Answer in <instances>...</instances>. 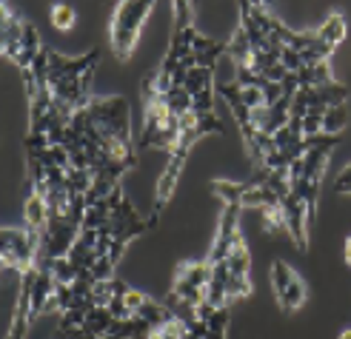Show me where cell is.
<instances>
[{
    "label": "cell",
    "mask_w": 351,
    "mask_h": 339,
    "mask_svg": "<svg viewBox=\"0 0 351 339\" xmlns=\"http://www.w3.org/2000/svg\"><path fill=\"white\" fill-rule=\"evenodd\" d=\"M149 228H152V223H143V220H140V217H137V211H134V205L129 203L126 194H123L120 203H117L114 211H112V223H109V228H103V231H106V234L114 240L109 260L117 265V262L123 260V251H126V245H129L134 237L146 234Z\"/></svg>",
    "instance_id": "cell-5"
},
{
    "label": "cell",
    "mask_w": 351,
    "mask_h": 339,
    "mask_svg": "<svg viewBox=\"0 0 351 339\" xmlns=\"http://www.w3.org/2000/svg\"><path fill=\"white\" fill-rule=\"evenodd\" d=\"M100 339H120V336H112V334H109V336H100Z\"/></svg>",
    "instance_id": "cell-40"
},
{
    "label": "cell",
    "mask_w": 351,
    "mask_h": 339,
    "mask_svg": "<svg viewBox=\"0 0 351 339\" xmlns=\"http://www.w3.org/2000/svg\"><path fill=\"white\" fill-rule=\"evenodd\" d=\"M186 334H189L186 323H180V319L174 316V319H169V323H163V325H154L149 339H186Z\"/></svg>",
    "instance_id": "cell-27"
},
{
    "label": "cell",
    "mask_w": 351,
    "mask_h": 339,
    "mask_svg": "<svg viewBox=\"0 0 351 339\" xmlns=\"http://www.w3.org/2000/svg\"><path fill=\"white\" fill-rule=\"evenodd\" d=\"M346 262L351 265V237H348V242H346Z\"/></svg>",
    "instance_id": "cell-38"
},
{
    "label": "cell",
    "mask_w": 351,
    "mask_h": 339,
    "mask_svg": "<svg viewBox=\"0 0 351 339\" xmlns=\"http://www.w3.org/2000/svg\"><path fill=\"white\" fill-rule=\"evenodd\" d=\"M306 302V282L300 277H294L291 285H289V291L283 294V299H280V308L283 311H297Z\"/></svg>",
    "instance_id": "cell-24"
},
{
    "label": "cell",
    "mask_w": 351,
    "mask_h": 339,
    "mask_svg": "<svg viewBox=\"0 0 351 339\" xmlns=\"http://www.w3.org/2000/svg\"><path fill=\"white\" fill-rule=\"evenodd\" d=\"M75 9L69 6V3H55L51 6V23H55V29H60V32H69L75 26Z\"/></svg>",
    "instance_id": "cell-29"
},
{
    "label": "cell",
    "mask_w": 351,
    "mask_h": 339,
    "mask_svg": "<svg viewBox=\"0 0 351 339\" xmlns=\"http://www.w3.org/2000/svg\"><path fill=\"white\" fill-rule=\"evenodd\" d=\"M297 80H300V88H320V86L335 83V77H331V68H328V63L306 66L303 71H297Z\"/></svg>",
    "instance_id": "cell-17"
},
{
    "label": "cell",
    "mask_w": 351,
    "mask_h": 339,
    "mask_svg": "<svg viewBox=\"0 0 351 339\" xmlns=\"http://www.w3.org/2000/svg\"><path fill=\"white\" fill-rule=\"evenodd\" d=\"M229 55H232V60H234L237 66H252L254 51H252V43H249V38H245L243 26L234 32V38H232V43H229Z\"/></svg>",
    "instance_id": "cell-22"
},
{
    "label": "cell",
    "mask_w": 351,
    "mask_h": 339,
    "mask_svg": "<svg viewBox=\"0 0 351 339\" xmlns=\"http://www.w3.org/2000/svg\"><path fill=\"white\" fill-rule=\"evenodd\" d=\"M55 279H58V285H72L75 279H80V271L75 268L69 257H60V260H55Z\"/></svg>",
    "instance_id": "cell-30"
},
{
    "label": "cell",
    "mask_w": 351,
    "mask_h": 339,
    "mask_svg": "<svg viewBox=\"0 0 351 339\" xmlns=\"http://www.w3.org/2000/svg\"><path fill=\"white\" fill-rule=\"evenodd\" d=\"M240 205H226L223 208V217H220V228H217V237H215V245L208 251V262L217 265V262H226L234 248V240L240 234L237 228V220H240Z\"/></svg>",
    "instance_id": "cell-9"
},
{
    "label": "cell",
    "mask_w": 351,
    "mask_h": 339,
    "mask_svg": "<svg viewBox=\"0 0 351 339\" xmlns=\"http://www.w3.org/2000/svg\"><path fill=\"white\" fill-rule=\"evenodd\" d=\"M123 302H126V311H129V316H134L140 308L149 302V297L146 294H140L137 288H126V294H123Z\"/></svg>",
    "instance_id": "cell-34"
},
{
    "label": "cell",
    "mask_w": 351,
    "mask_h": 339,
    "mask_svg": "<svg viewBox=\"0 0 351 339\" xmlns=\"http://www.w3.org/2000/svg\"><path fill=\"white\" fill-rule=\"evenodd\" d=\"M280 63H283L291 75H297V71H303V58H300V51H294V49H283L280 51Z\"/></svg>",
    "instance_id": "cell-35"
},
{
    "label": "cell",
    "mask_w": 351,
    "mask_h": 339,
    "mask_svg": "<svg viewBox=\"0 0 351 339\" xmlns=\"http://www.w3.org/2000/svg\"><path fill=\"white\" fill-rule=\"evenodd\" d=\"M40 251V234L32 228H3L0 231V262L6 271L26 274L34 268Z\"/></svg>",
    "instance_id": "cell-3"
},
{
    "label": "cell",
    "mask_w": 351,
    "mask_h": 339,
    "mask_svg": "<svg viewBox=\"0 0 351 339\" xmlns=\"http://www.w3.org/2000/svg\"><path fill=\"white\" fill-rule=\"evenodd\" d=\"M337 339H351V328H346V331H340V334H337Z\"/></svg>",
    "instance_id": "cell-39"
},
{
    "label": "cell",
    "mask_w": 351,
    "mask_h": 339,
    "mask_svg": "<svg viewBox=\"0 0 351 339\" xmlns=\"http://www.w3.org/2000/svg\"><path fill=\"white\" fill-rule=\"evenodd\" d=\"M229 271L234 274V277H245L249 279V268H252V257H249V248H245V242H243V237L237 234V240H234V248H232V254H229Z\"/></svg>",
    "instance_id": "cell-19"
},
{
    "label": "cell",
    "mask_w": 351,
    "mask_h": 339,
    "mask_svg": "<svg viewBox=\"0 0 351 339\" xmlns=\"http://www.w3.org/2000/svg\"><path fill=\"white\" fill-rule=\"evenodd\" d=\"M215 92H217V88H208V92L195 95V103H191V112H200V114H215Z\"/></svg>",
    "instance_id": "cell-33"
},
{
    "label": "cell",
    "mask_w": 351,
    "mask_h": 339,
    "mask_svg": "<svg viewBox=\"0 0 351 339\" xmlns=\"http://www.w3.org/2000/svg\"><path fill=\"white\" fill-rule=\"evenodd\" d=\"M317 38L323 40V43H328V46H340L343 40H346V34H348V26H346V17L340 14V12H335V14H328L326 21H323V26L314 32Z\"/></svg>",
    "instance_id": "cell-15"
},
{
    "label": "cell",
    "mask_w": 351,
    "mask_h": 339,
    "mask_svg": "<svg viewBox=\"0 0 351 339\" xmlns=\"http://www.w3.org/2000/svg\"><path fill=\"white\" fill-rule=\"evenodd\" d=\"M266 188L274 191L280 203H283L289 194H291V180H289V171L286 168H277V171H269V180H266Z\"/></svg>",
    "instance_id": "cell-28"
},
{
    "label": "cell",
    "mask_w": 351,
    "mask_h": 339,
    "mask_svg": "<svg viewBox=\"0 0 351 339\" xmlns=\"http://www.w3.org/2000/svg\"><path fill=\"white\" fill-rule=\"evenodd\" d=\"M186 149H174L171 154H169V163H166V168H163V174H160V180H157V191H154V211H152V225H157V220H160V214H163V208H166V203L171 200V194H174V188H178V180H180V171H183V163H186Z\"/></svg>",
    "instance_id": "cell-8"
},
{
    "label": "cell",
    "mask_w": 351,
    "mask_h": 339,
    "mask_svg": "<svg viewBox=\"0 0 351 339\" xmlns=\"http://www.w3.org/2000/svg\"><path fill=\"white\" fill-rule=\"evenodd\" d=\"M112 323H114V316L109 308H92L89 316H86V323H83V331H89L95 336H106Z\"/></svg>",
    "instance_id": "cell-21"
},
{
    "label": "cell",
    "mask_w": 351,
    "mask_h": 339,
    "mask_svg": "<svg viewBox=\"0 0 351 339\" xmlns=\"http://www.w3.org/2000/svg\"><path fill=\"white\" fill-rule=\"evenodd\" d=\"M0 14H3V58L9 60H17V51H21V43H23V29H26V21L17 17L14 9L9 3L0 6Z\"/></svg>",
    "instance_id": "cell-11"
},
{
    "label": "cell",
    "mask_w": 351,
    "mask_h": 339,
    "mask_svg": "<svg viewBox=\"0 0 351 339\" xmlns=\"http://www.w3.org/2000/svg\"><path fill=\"white\" fill-rule=\"evenodd\" d=\"M152 9H154V3H132V0L117 3L114 17H112V49H114L117 60L126 63L132 58L137 38H140V29H143Z\"/></svg>",
    "instance_id": "cell-2"
},
{
    "label": "cell",
    "mask_w": 351,
    "mask_h": 339,
    "mask_svg": "<svg viewBox=\"0 0 351 339\" xmlns=\"http://www.w3.org/2000/svg\"><path fill=\"white\" fill-rule=\"evenodd\" d=\"M163 103H166V109H169L171 114L183 117L186 112H191V103H195V97H191L186 88H171L169 95H163Z\"/></svg>",
    "instance_id": "cell-23"
},
{
    "label": "cell",
    "mask_w": 351,
    "mask_h": 339,
    "mask_svg": "<svg viewBox=\"0 0 351 339\" xmlns=\"http://www.w3.org/2000/svg\"><path fill=\"white\" fill-rule=\"evenodd\" d=\"M183 88H186L191 97L200 95V92H208V88H217V86H215V71H212V68H200V66H195V68H191L189 75H186Z\"/></svg>",
    "instance_id": "cell-18"
},
{
    "label": "cell",
    "mask_w": 351,
    "mask_h": 339,
    "mask_svg": "<svg viewBox=\"0 0 351 339\" xmlns=\"http://www.w3.org/2000/svg\"><path fill=\"white\" fill-rule=\"evenodd\" d=\"M348 126V109L346 105H335L323 114V134H340Z\"/></svg>",
    "instance_id": "cell-25"
},
{
    "label": "cell",
    "mask_w": 351,
    "mask_h": 339,
    "mask_svg": "<svg viewBox=\"0 0 351 339\" xmlns=\"http://www.w3.org/2000/svg\"><path fill=\"white\" fill-rule=\"evenodd\" d=\"M43 51V46H40V34H38V29H34V23H29L26 21V29H23V43H21V51H17V66H21V71H26V68H32V63H34V58H38Z\"/></svg>",
    "instance_id": "cell-14"
},
{
    "label": "cell",
    "mask_w": 351,
    "mask_h": 339,
    "mask_svg": "<svg viewBox=\"0 0 351 339\" xmlns=\"http://www.w3.org/2000/svg\"><path fill=\"white\" fill-rule=\"evenodd\" d=\"M283 211H286V225H289V234L297 245V251H308V223H311L308 205L291 191L283 200Z\"/></svg>",
    "instance_id": "cell-10"
},
{
    "label": "cell",
    "mask_w": 351,
    "mask_h": 339,
    "mask_svg": "<svg viewBox=\"0 0 351 339\" xmlns=\"http://www.w3.org/2000/svg\"><path fill=\"white\" fill-rule=\"evenodd\" d=\"M300 129H303V137H317L323 134V114H306L300 120Z\"/></svg>",
    "instance_id": "cell-36"
},
{
    "label": "cell",
    "mask_w": 351,
    "mask_h": 339,
    "mask_svg": "<svg viewBox=\"0 0 351 339\" xmlns=\"http://www.w3.org/2000/svg\"><path fill=\"white\" fill-rule=\"evenodd\" d=\"M260 214H263V223H266V231H269V234H277V231H289L283 203H280V205H266V208H260Z\"/></svg>",
    "instance_id": "cell-26"
},
{
    "label": "cell",
    "mask_w": 351,
    "mask_h": 339,
    "mask_svg": "<svg viewBox=\"0 0 351 339\" xmlns=\"http://www.w3.org/2000/svg\"><path fill=\"white\" fill-rule=\"evenodd\" d=\"M89 117L97 126V131L103 137L120 140L126 146H134L132 142V114H129V100L120 95H109V97H92L89 103Z\"/></svg>",
    "instance_id": "cell-1"
},
{
    "label": "cell",
    "mask_w": 351,
    "mask_h": 339,
    "mask_svg": "<svg viewBox=\"0 0 351 339\" xmlns=\"http://www.w3.org/2000/svg\"><path fill=\"white\" fill-rule=\"evenodd\" d=\"M97 60H100V51L97 49L95 51H86V55H80V58H63V55H58V51H49V86L55 88L63 80L83 77L86 71H95Z\"/></svg>",
    "instance_id": "cell-7"
},
{
    "label": "cell",
    "mask_w": 351,
    "mask_h": 339,
    "mask_svg": "<svg viewBox=\"0 0 351 339\" xmlns=\"http://www.w3.org/2000/svg\"><path fill=\"white\" fill-rule=\"evenodd\" d=\"M191 51H195V60H197L200 68H212V71H215V63H217L223 55H229V43H217V40H212V38H206V34H197Z\"/></svg>",
    "instance_id": "cell-13"
},
{
    "label": "cell",
    "mask_w": 351,
    "mask_h": 339,
    "mask_svg": "<svg viewBox=\"0 0 351 339\" xmlns=\"http://www.w3.org/2000/svg\"><path fill=\"white\" fill-rule=\"evenodd\" d=\"M254 183L252 180H245V183H232V180H215L212 191L217 194V197L226 203V205H240L243 203V194L249 191ZM243 208V205H240Z\"/></svg>",
    "instance_id": "cell-16"
},
{
    "label": "cell",
    "mask_w": 351,
    "mask_h": 339,
    "mask_svg": "<svg viewBox=\"0 0 351 339\" xmlns=\"http://www.w3.org/2000/svg\"><path fill=\"white\" fill-rule=\"evenodd\" d=\"M86 316H89V311H66L60 314V325H58V334H72V331H80Z\"/></svg>",
    "instance_id": "cell-31"
},
{
    "label": "cell",
    "mask_w": 351,
    "mask_h": 339,
    "mask_svg": "<svg viewBox=\"0 0 351 339\" xmlns=\"http://www.w3.org/2000/svg\"><path fill=\"white\" fill-rule=\"evenodd\" d=\"M174 9V32H171V43H169V51L163 58V66L157 68L163 77H174V68H178L180 60L191 58L195 51H191V46H195V38L197 32L195 26H191V3H186V0H178V3L171 6Z\"/></svg>",
    "instance_id": "cell-4"
},
{
    "label": "cell",
    "mask_w": 351,
    "mask_h": 339,
    "mask_svg": "<svg viewBox=\"0 0 351 339\" xmlns=\"http://www.w3.org/2000/svg\"><path fill=\"white\" fill-rule=\"evenodd\" d=\"M23 217H26V228L38 231V234L49 225V203L38 188H29V197L23 203Z\"/></svg>",
    "instance_id": "cell-12"
},
{
    "label": "cell",
    "mask_w": 351,
    "mask_h": 339,
    "mask_svg": "<svg viewBox=\"0 0 351 339\" xmlns=\"http://www.w3.org/2000/svg\"><path fill=\"white\" fill-rule=\"evenodd\" d=\"M114 268H117V265H114L109 257H100V260L92 265L89 277H92V282H106V279H114V277H117Z\"/></svg>",
    "instance_id": "cell-32"
},
{
    "label": "cell",
    "mask_w": 351,
    "mask_h": 339,
    "mask_svg": "<svg viewBox=\"0 0 351 339\" xmlns=\"http://www.w3.org/2000/svg\"><path fill=\"white\" fill-rule=\"evenodd\" d=\"M212 274H215V265L208 260L178 265V274H174V285H171L169 297L183 299L189 305H200V302H206V288H208V282H212Z\"/></svg>",
    "instance_id": "cell-6"
},
{
    "label": "cell",
    "mask_w": 351,
    "mask_h": 339,
    "mask_svg": "<svg viewBox=\"0 0 351 339\" xmlns=\"http://www.w3.org/2000/svg\"><path fill=\"white\" fill-rule=\"evenodd\" d=\"M294 277H297V274L291 271L289 262H283V260H274V262H271V288H274L277 302L283 299V294L289 291V285H291Z\"/></svg>",
    "instance_id": "cell-20"
},
{
    "label": "cell",
    "mask_w": 351,
    "mask_h": 339,
    "mask_svg": "<svg viewBox=\"0 0 351 339\" xmlns=\"http://www.w3.org/2000/svg\"><path fill=\"white\" fill-rule=\"evenodd\" d=\"M335 191L337 194H351V166L340 171V177L335 180Z\"/></svg>",
    "instance_id": "cell-37"
}]
</instances>
